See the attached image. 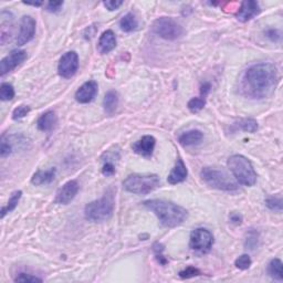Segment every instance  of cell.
Masks as SVG:
<instances>
[{"label":"cell","mask_w":283,"mask_h":283,"mask_svg":"<svg viewBox=\"0 0 283 283\" xmlns=\"http://www.w3.org/2000/svg\"><path fill=\"white\" fill-rule=\"evenodd\" d=\"M36 27L37 22L31 16H23L21 21H20V30L18 37H17V45L21 47V45L30 42L35 38Z\"/></svg>","instance_id":"obj_11"},{"label":"cell","mask_w":283,"mask_h":283,"mask_svg":"<svg viewBox=\"0 0 283 283\" xmlns=\"http://www.w3.org/2000/svg\"><path fill=\"white\" fill-rule=\"evenodd\" d=\"M235 126L237 128H240V130L248 132V133H255L258 131V127H259V125H258V122L253 119L240 120L239 122L235 123Z\"/></svg>","instance_id":"obj_26"},{"label":"cell","mask_w":283,"mask_h":283,"mask_svg":"<svg viewBox=\"0 0 283 283\" xmlns=\"http://www.w3.org/2000/svg\"><path fill=\"white\" fill-rule=\"evenodd\" d=\"M30 111H31L30 106L23 105V104L22 105H19L18 107H16L14 112H12V119H14L15 121L21 120L24 118V116H27Z\"/></svg>","instance_id":"obj_31"},{"label":"cell","mask_w":283,"mask_h":283,"mask_svg":"<svg viewBox=\"0 0 283 283\" xmlns=\"http://www.w3.org/2000/svg\"><path fill=\"white\" fill-rule=\"evenodd\" d=\"M114 207V195L112 191H107L102 198L87 203L84 208V216L92 222H106L113 215Z\"/></svg>","instance_id":"obj_3"},{"label":"cell","mask_w":283,"mask_h":283,"mask_svg":"<svg viewBox=\"0 0 283 283\" xmlns=\"http://www.w3.org/2000/svg\"><path fill=\"white\" fill-rule=\"evenodd\" d=\"M102 174L104 176L109 177V176H113L115 174V166L114 164L112 163L110 161H106L105 163H104L103 167H102Z\"/></svg>","instance_id":"obj_38"},{"label":"cell","mask_w":283,"mask_h":283,"mask_svg":"<svg viewBox=\"0 0 283 283\" xmlns=\"http://www.w3.org/2000/svg\"><path fill=\"white\" fill-rule=\"evenodd\" d=\"M24 5H27V6H35V7H40L41 5H42V1H38V2H23Z\"/></svg>","instance_id":"obj_43"},{"label":"cell","mask_w":283,"mask_h":283,"mask_svg":"<svg viewBox=\"0 0 283 283\" xmlns=\"http://www.w3.org/2000/svg\"><path fill=\"white\" fill-rule=\"evenodd\" d=\"M57 174L56 168H50L47 170H38L33 174L31 178V184L35 186H42L48 185L55 181Z\"/></svg>","instance_id":"obj_20"},{"label":"cell","mask_w":283,"mask_h":283,"mask_svg":"<svg viewBox=\"0 0 283 283\" xmlns=\"http://www.w3.org/2000/svg\"><path fill=\"white\" fill-rule=\"evenodd\" d=\"M22 196V191L21 190H16L14 193L11 194V196L8 201V203L1 208V218L5 217V216L8 214V212H11L12 210L16 209V207L18 206L20 198Z\"/></svg>","instance_id":"obj_25"},{"label":"cell","mask_w":283,"mask_h":283,"mask_svg":"<svg viewBox=\"0 0 283 283\" xmlns=\"http://www.w3.org/2000/svg\"><path fill=\"white\" fill-rule=\"evenodd\" d=\"M153 250H154V253H155V258H156V260H157L158 263H160L161 265L167 264L168 260L166 259V258L163 256V251H164V245L163 244L160 243H154Z\"/></svg>","instance_id":"obj_29"},{"label":"cell","mask_w":283,"mask_h":283,"mask_svg":"<svg viewBox=\"0 0 283 283\" xmlns=\"http://www.w3.org/2000/svg\"><path fill=\"white\" fill-rule=\"evenodd\" d=\"M187 175H188V170H187L185 163L182 162V158H178L176 165L174 166L172 172L168 175L167 182L172 185L180 184V182H182L186 180Z\"/></svg>","instance_id":"obj_16"},{"label":"cell","mask_w":283,"mask_h":283,"mask_svg":"<svg viewBox=\"0 0 283 283\" xmlns=\"http://www.w3.org/2000/svg\"><path fill=\"white\" fill-rule=\"evenodd\" d=\"M203 134L202 131L190 130L181 134L180 137H178V142H180L182 146H194V145L201 144Z\"/></svg>","instance_id":"obj_21"},{"label":"cell","mask_w":283,"mask_h":283,"mask_svg":"<svg viewBox=\"0 0 283 283\" xmlns=\"http://www.w3.org/2000/svg\"><path fill=\"white\" fill-rule=\"evenodd\" d=\"M12 153V145L9 142V140H6L5 135L1 136V144H0V155L1 157L9 156Z\"/></svg>","instance_id":"obj_34"},{"label":"cell","mask_w":283,"mask_h":283,"mask_svg":"<svg viewBox=\"0 0 283 283\" xmlns=\"http://www.w3.org/2000/svg\"><path fill=\"white\" fill-rule=\"evenodd\" d=\"M206 105V98L205 97H198V98H194L191 99L190 101L187 104V107L190 112L193 113H196V112L202 111L203 107Z\"/></svg>","instance_id":"obj_28"},{"label":"cell","mask_w":283,"mask_h":283,"mask_svg":"<svg viewBox=\"0 0 283 283\" xmlns=\"http://www.w3.org/2000/svg\"><path fill=\"white\" fill-rule=\"evenodd\" d=\"M201 177L203 182L211 188L223 191H235L239 188L238 184L232 181L230 176L223 170L212 167H203L201 172Z\"/></svg>","instance_id":"obj_6"},{"label":"cell","mask_w":283,"mask_h":283,"mask_svg":"<svg viewBox=\"0 0 283 283\" xmlns=\"http://www.w3.org/2000/svg\"><path fill=\"white\" fill-rule=\"evenodd\" d=\"M79 69V56L76 51H69L61 57L58 64V72L64 79L72 78Z\"/></svg>","instance_id":"obj_9"},{"label":"cell","mask_w":283,"mask_h":283,"mask_svg":"<svg viewBox=\"0 0 283 283\" xmlns=\"http://www.w3.org/2000/svg\"><path fill=\"white\" fill-rule=\"evenodd\" d=\"M143 205L156 215L162 226L164 227H177L188 217V212L184 207L164 199H151L144 202Z\"/></svg>","instance_id":"obj_2"},{"label":"cell","mask_w":283,"mask_h":283,"mask_svg":"<svg viewBox=\"0 0 283 283\" xmlns=\"http://www.w3.org/2000/svg\"><path fill=\"white\" fill-rule=\"evenodd\" d=\"M264 35L269 40H271L272 42H278V41L281 40V32L279 31L278 29L273 28L268 29V30L264 32Z\"/></svg>","instance_id":"obj_37"},{"label":"cell","mask_w":283,"mask_h":283,"mask_svg":"<svg viewBox=\"0 0 283 283\" xmlns=\"http://www.w3.org/2000/svg\"><path fill=\"white\" fill-rule=\"evenodd\" d=\"M161 186L160 177L155 174L151 175H130L123 182L124 189L136 195H147Z\"/></svg>","instance_id":"obj_5"},{"label":"cell","mask_w":283,"mask_h":283,"mask_svg":"<svg viewBox=\"0 0 283 283\" xmlns=\"http://www.w3.org/2000/svg\"><path fill=\"white\" fill-rule=\"evenodd\" d=\"M278 83V71L272 63H257L244 71L241 90L245 97L264 99L273 93Z\"/></svg>","instance_id":"obj_1"},{"label":"cell","mask_w":283,"mask_h":283,"mask_svg":"<svg viewBox=\"0 0 283 283\" xmlns=\"http://www.w3.org/2000/svg\"><path fill=\"white\" fill-rule=\"evenodd\" d=\"M211 89V85H210V83H208V82H205V83H202V86H201V95L202 97H207L208 93H209V91Z\"/></svg>","instance_id":"obj_42"},{"label":"cell","mask_w":283,"mask_h":283,"mask_svg":"<svg viewBox=\"0 0 283 283\" xmlns=\"http://www.w3.org/2000/svg\"><path fill=\"white\" fill-rule=\"evenodd\" d=\"M155 145H156L155 137H153L151 135H145L139 141H136L135 143L132 145V148L134 153L139 154V155L143 157L148 158L153 155L154 149H155Z\"/></svg>","instance_id":"obj_15"},{"label":"cell","mask_w":283,"mask_h":283,"mask_svg":"<svg viewBox=\"0 0 283 283\" xmlns=\"http://www.w3.org/2000/svg\"><path fill=\"white\" fill-rule=\"evenodd\" d=\"M116 47V37L115 33L112 30H106L102 33L100 37L98 49L101 55H106V53L111 52L112 50Z\"/></svg>","instance_id":"obj_17"},{"label":"cell","mask_w":283,"mask_h":283,"mask_svg":"<svg viewBox=\"0 0 283 283\" xmlns=\"http://www.w3.org/2000/svg\"><path fill=\"white\" fill-rule=\"evenodd\" d=\"M120 27L124 32H132L136 30L137 27H139V21H137L136 17L132 12H128L121 19Z\"/></svg>","instance_id":"obj_23"},{"label":"cell","mask_w":283,"mask_h":283,"mask_svg":"<svg viewBox=\"0 0 283 283\" xmlns=\"http://www.w3.org/2000/svg\"><path fill=\"white\" fill-rule=\"evenodd\" d=\"M251 263H252V261L248 255L240 256L239 258H237L235 261L236 268H238L240 270H248L249 268H250Z\"/></svg>","instance_id":"obj_30"},{"label":"cell","mask_w":283,"mask_h":283,"mask_svg":"<svg viewBox=\"0 0 283 283\" xmlns=\"http://www.w3.org/2000/svg\"><path fill=\"white\" fill-rule=\"evenodd\" d=\"M58 124V116L53 111H47L37 121V126L42 132H51Z\"/></svg>","instance_id":"obj_19"},{"label":"cell","mask_w":283,"mask_h":283,"mask_svg":"<svg viewBox=\"0 0 283 283\" xmlns=\"http://www.w3.org/2000/svg\"><path fill=\"white\" fill-rule=\"evenodd\" d=\"M63 1H49L47 2V11L49 12H53V14H56V12L60 11L61 8L63 7Z\"/></svg>","instance_id":"obj_39"},{"label":"cell","mask_w":283,"mask_h":283,"mask_svg":"<svg viewBox=\"0 0 283 283\" xmlns=\"http://www.w3.org/2000/svg\"><path fill=\"white\" fill-rule=\"evenodd\" d=\"M14 30V19L12 15L8 11L1 12V24H0V32H1V44H5L9 41Z\"/></svg>","instance_id":"obj_18"},{"label":"cell","mask_w":283,"mask_h":283,"mask_svg":"<svg viewBox=\"0 0 283 283\" xmlns=\"http://www.w3.org/2000/svg\"><path fill=\"white\" fill-rule=\"evenodd\" d=\"M28 55L24 50H12L9 55L6 56L3 59L0 61V76L3 77L7 73L11 72L12 70H15L17 66L20 65L27 60Z\"/></svg>","instance_id":"obj_10"},{"label":"cell","mask_w":283,"mask_h":283,"mask_svg":"<svg viewBox=\"0 0 283 283\" xmlns=\"http://www.w3.org/2000/svg\"><path fill=\"white\" fill-rule=\"evenodd\" d=\"M214 244V236L205 228H197L190 234L189 247L195 251L206 253Z\"/></svg>","instance_id":"obj_8"},{"label":"cell","mask_w":283,"mask_h":283,"mask_svg":"<svg viewBox=\"0 0 283 283\" xmlns=\"http://www.w3.org/2000/svg\"><path fill=\"white\" fill-rule=\"evenodd\" d=\"M227 166L239 184L251 187L257 182V173L247 157L232 155L228 158Z\"/></svg>","instance_id":"obj_4"},{"label":"cell","mask_w":283,"mask_h":283,"mask_svg":"<svg viewBox=\"0 0 283 283\" xmlns=\"http://www.w3.org/2000/svg\"><path fill=\"white\" fill-rule=\"evenodd\" d=\"M15 282H42V279L32 276V274L21 272L15 278Z\"/></svg>","instance_id":"obj_35"},{"label":"cell","mask_w":283,"mask_h":283,"mask_svg":"<svg viewBox=\"0 0 283 283\" xmlns=\"http://www.w3.org/2000/svg\"><path fill=\"white\" fill-rule=\"evenodd\" d=\"M152 30L165 40H176L184 35V29L176 20L169 17H161L153 22Z\"/></svg>","instance_id":"obj_7"},{"label":"cell","mask_w":283,"mask_h":283,"mask_svg":"<svg viewBox=\"0 0 283 283\" xmlns=\"http://www.w3.org/2000/svg\"><path fill=\"white\" fill-rule=\"evenodd\" d=\"M201 274L202 272L199 269L195 267H187L186 269L182 270V271L178 273V276H180L182 279H191V278L201 276Z\"/></svg>","instance_id":"obj_33"},{"label":"cell","mask_w":283,"mask_h":283,"mask_svg":"<svg viewBox=\"0 0 283 283\" xmlns=\"http://www.w3.org/2000/svg\"><path fill=\"white\" fill-rule=\"evenodd\" d=\"M99 90V85L95 81H87L79 87L76 92V100L79 103L86 104L93 101L97 97Z\"/></svg>","instance_id":"obj_14"},{"label":"cell","mask_w":283,"mask_h":283,"mask_svg":"<svg viewBox=\"0 0 283 283\" xmlns=\"http://www.w3.org/2000/svg\"><path fill=\"white\" fill-rule=\"evenodd\" d=\"M103 5L107 10L114 11V10H118L119 8L123 5V1H118V0H107V1L103 2Z\"/></svg>","instance_id":"obj_40"},{"label":"cell","mask_w":283,"mask_h":283,"mask_svg":"<svg viewBox=\"0 0 283 283\" xmlns=\"http://www.w3.org/2000/svg\"><path fill=\"white\" fill-rule=\"evenodd\" d=\"M119 105V94L115 91L111 90L105 94L103 100V107L106 114L112 115L118 109Z\"/></svg>","instance_id":"obj_22"},{"label":"cell","mask_w":283,"mask_h":283,"mask_svg":"<svg viewBox=\"0 0 283 283\" xmlns=\"http://www.w3.org/2000/svg\"><path fill=\"white\" fill-rule=\"evenodd\" d=\"M265 206H267L270 210L281 212L282 211V201L280 198H268L265 199Z\"/></svg>","instance_id":"obj_32"},{"label":"cell","mask_w":283,"mask_h":283,"mask_svg":"<svg viewBox=\"0 0 283 283\" xmlns=\"http://www.w3.org/2000/svg\"><path fill=\"white\" fill-rule=\"evenodd\" d=\"M229 220H230V222L232 224H235V226H239L243 222V216L237 214V212H231L230 216H229Z\"/></svg>","instance_id":"obj_41"},{"label":"cell","mask_w":283,"mask_h":283,"mask_svg":"<svg viewBox=\"0 0 283 283\" xmlns=\"http://www.w3.org/2000/svg\"><path fill=\"white\" fill-rule=\"evenodd\" d=\"M245 247L249 249H255L256 245L258 244V232L250 231L245 238Z\"/></svg>","instance_id":"obj_36"},{"label":"cell","mask_w":283,"mask_h":283,"mask_svg":"<svg viewBox=\"0 0 283 283\" xmlns=\"http://www.w3.org/2000/svg\"><path fill=\"white\" fill-rule=\"evenodd\" d=\"M260 11V6L257 1H253V0H244V1L241 2L240 8L237 11L236 18L241 22H247L259 15Z\"/></svg>","instance_id":"obj_13"},{"label":"cell","mask_w":283,"mask_h":283,"mask_svg":"<svg viewBox=\"0 0 283 283\" xmlns=\"http://www.w3.org/2000/svg\"><path fill=\"white\" fill-rule=\"evenodd\" d=\"M79 191V184L77 181H69L58 190L57 196L55 199L56 203L60 205H68L73 201L74 197L77 196Z\"/></svg>","instance_id":"obj_12"},{"label":"cell","mask_w":283,"mask_h":283,"mask_svg":"<svg viewBox=\"0 0 283 283\" xmlns=\"http://www.w3.org/2000/svg\"><path fill=\"white\" fill-rule=\"evenodd\" d=\"M15 98V89L10 83H2L0 86V99L1 101H10Z\"/></svg>","instance_id":"obj_27"},{"label":"cell","mask_w":283,"mask_h":283,"mask_svg":"<svg viewBox=\"0 0 283 283\" xmlns=\"http://www.w3.org/2000/svg\"><path fill=\"white\" fill-rule=\"evenodd\" d=\"M282 261L280 259H272L270 261L268 265V273L273 280L277 281H283V274H282Z\"/></svg>","instance_id":"obj_24"}]
</instances>
